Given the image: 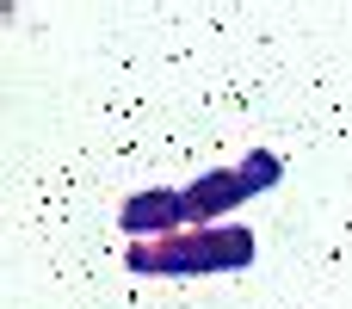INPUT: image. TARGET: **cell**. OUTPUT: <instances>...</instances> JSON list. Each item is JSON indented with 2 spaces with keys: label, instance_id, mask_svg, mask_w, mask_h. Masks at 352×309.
Returning a JSON list of instances; mask_svg holds the SVG:
<instances>
[{
  "label": "cell",
  "instance_id": "cell-1",
  "mask_svg": "<svg viewBox=\"0 0 352 309\" xmlns=\"http://www.w3.org/2000/svg\"><path fill=\"white\" fill-rule=\"evenodd\" d=\"M254 260V235L235 223L210 229H179L161 242H130V273L142 279H192V273H235Z\"/></svg>",
  "mask_w": 352,
  "mask_h": 309
},
{
  "label": "cell",
  "instance_id": "cell-2",
  "mask_svg": "<svg viewBox=\"0 0 352 309\" xmlns=\"http://www.w3.org/2000/svg\"><path fill=\"white\" fill-rule=\"evenodd\" d=\"M285 173V161L272 149H254L241 167H217V173H198L192 186H179V204H186V229H210L217 217H229L241 198L254 192H272Z\"/></svg>",
  "mask_w": 352,
  "mask_h": 309
},
{
  "label": "cell",
  "instance_id": "cell-3",
  "mask_svg": "<svg viewBox=\"0 0 352 309\" xmlns=\"http://www.w3.org/2000/svg\"><path fill=\"white\" fill-rule=\"evenodd\" d=\"M124 229L136 242H161V235H179L186 229V204H179V186H155V192H136L124 204Z\"/></svg>",
  "mask_w": 352,
  "mask_h": 309
}]
</instances>
